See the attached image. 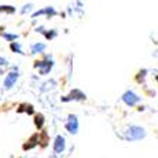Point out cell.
<instances>
[{
	"label": "cell",
	"mask_w": 158,
	"mask_h": 158,
	"mask_svg": "<svg viewBox=\"0 0 158 158\" xmlns=\"http://www.w3.org/2000/svg\"><path fill=\"white\" fill-rule=\"evenodd\" d=\"M127 140L130 141H137V140H141L145 137V130L141 128V127H137V125H131L128 130H127Z\"/></svg>",
	"instance_id": "1"
},
{
	"label": "cell",
	"mask_w": 158,
	"mask_h": 158,
	"mask_svg": "<svg viewBox=\"0 0 158 158\" xmlns=\"http://www.w3.org/2000/svg\"><path fill=\"white\" fill-rule=\"evenodd\" d=\"M83 98H85L84 94H83L80 90H74V91H71L69 96L64 97L63 100H64V101H69V100H83Z\"/></svg>",
	"instance_id": "7"
},
{
	"label": "cell",
	"mask_w": 158,
	"mask_h": 158,
	"mask_svg": "<svg viewBox=\"0 0 158 158\" xmlns=\"http://www.w3.org/2000/svg\"><path fill=\"white\" fill-rule=\"evenodd\" d=\"M54 36H56V31H47V33H46V37H47V39H53Z\"/></svg>",
	"instance_id": "14"
},
{
	"label": "cell",
	"mask_w": 158,
	"mask_h": 158,
	"mask_svg": "<svg viewBox=\"0 0 158 158\" xmlns=\"http://www.w3.org/2000/svg\"><path fill=\"white\" fill-rule=\"evenodd\" d=\"M43 123H44V118H43V115H41V114L36 115V125H37V127H39V128H41V127H43Z\"/></svg>",
	"instance_id": "11"
},
{
	"label": "cell",
	"mask_w": 158,
	"mask_h": 158,
	"mask_svg": "<svg viewBox=\"0 0 158 158\" xmlns=\"http://www.w3.org/2000/svg\"><path fill=\"white\" fill-rule=\"evenodd\" d=\"M36 140H37V135H34L33 138H31V141H30L29 145H24V150H30L31 147H34V145H36Z\"/></svg>",
	"instance_id": "13"
},
{
	"label": "cell",
	"mask_w": 158,
	"mask_h": 158,
	"mask_svg": "<svg viewBox=\"0 0 158 158\" xmlns=\"http://www.w3.org/2000/svg\"><path fill=\"white\" fill-rule=\"evenodd\" d=\"M46 48V44L43 43H36L31 46V53H41Z\"/></svg>",
	"instance_id": "9"
},
{
	"label": "cell",
	"mask_w": 158,
	"mask_h": 158,
	"mask_svg": "<svg viewBox=\"0 0 158 158\" xmlns=\"http://www.w3.org/2000/svg\"><path fill=\"white\" fill-rule=\"evenodd\" d=\"M7 64V60L3 59V57H0V66H6Z\"/></svg>",
	"instance_id": "15"
},
{
	"label": "cell",
	"mask_w": 158,
	"mask_h": 158,
	"mask_svg": "<svg viewBox=\"0 0 158 158\" xmlns=\"http://www.w3.org/2000/svg\"><path fill=\"white\" fill-rule=\"evenodd\" d=\"M34 67H37L39 70H40L41 74H47L48 71L52 70L53 67V61L52 60H44V61H39L34 64Z\"/></svg>",
	"instance_id": "4"
},
{
	"label": "cell",
	"mask_w": 158,
	"mask_h": 158,
	"mask_svg": "<svg viewBox=\"0 0 158 158\" xmlns=\"http://www.w3.org/2000/svg\"><path fill=\"white\" fill-rule=\"evenodd\" d=\"M44 13H46V15H56V10L53 7H47V9H44V10H40V11H37V13H34L33 15V17H37V16H40V15H44Z\"/></svg>",
	"instance_id": "8"
},
{
	"label": "cell",
	"mask_w": 158,
	"mask_h": 158,
	"mask_svg": "<svg viewBox=\"0 0 158 158\" xmlns=\"http://www.w3.org/2000/svg\"><path fill=\"white\" fill-rule=\"evenodd\" d=\"M66 128H67V131L71 132V134H77L78 121H77V117H76V115H70V117H69V123L66 124Z\"/></svg>",
	"instance_id": "3"
},
{
	"label": "cell",
	"mask_w": 158,
	"mask_h": 158,
	"mask_svg": "<svg viewBox=\"0 0 158 158\" xmlns=\"http://www.w3.org/2000/svg\"><path fill=\"white\" fill-rule=\"evenodd\" d=\"M64 148H66V140H64V137L57 135L54 140V151L57 154H60V152L64 151Z\"/></svg>",
	"instance_id": "5"
},
{
	"label": "cell",
	"mask_w": 158,
	"mask_h": 158,
	"mask_svg": "<svg viewBox=\"0 0 158 158\" xmlns=\"http://www.w3.org/2000/svg\"><path fill=\"white\" fill-rule=\"evenodd\" d=\"M2 36L6 39V40H10V41H13V40H17L19 39V36L17 34H9V33H2Z\"/></svg>",
	"instance_id": "10"
},
{
	"label": "cell",
	"mask_w": 158,
	"mask_h": 158,
	"mask_svg": "<svg viewBox=\"0 0 158 158\" xmlns=\"http://www.w3.org/2000/svg\"><path fill=\"white\" fill-rule=\"evenodd\" d=\"M123 101H124L127 106H135L138 101H140V97L137 96V94H134L132 91H127L124 93V96H123Z\"/></svg>",
	"instance_id": "2"
},
{
	"label": "cell",
	"mask_w": 158,
	"mask_h": 158,
	"mask_svg": "<svg viewBox=\"0 0 158 158\" xmlns=\"http://www.w3.org/2000/svg\"><path fill=\"white\" fill-rule=\"evenodd\" d=\"M19 78V74L15 73V71H11V73L7 74V77L4 78V87L6 88H11L13 85L16 84V81Z\"/></svg>",
	"instance_id": "6"
},
{
	"label": "cell",
	"mask_w": 158,
	"mask_h": 158,
	"mask_svg": "<svg viewBox=\"0 0 158 158\" xmlns=\"http://www.w3.org/2000/svg\"><path fill=\"white\" fill-rule=\"evenodd\" d=\"M11 50L13 52H16V53H20V54H23V52H22V47H20V44L19 43H11Z\"/></svg>",
	"instance_id": "12"
}]
</instances>
